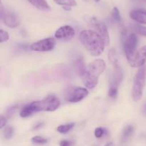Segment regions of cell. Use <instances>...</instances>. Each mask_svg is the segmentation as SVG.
Segmentation results:
<instances>
[{
    "instance_id": "1",
    "label": "cell",
    "mask_w": 146,
    "mask_h": 146,
    "mask_svg": "<svg viewBox=\"0 0 146 146\" xmlns=\"http://www.w3.org/2000/svg\"><path fill=\"white\" fill-rule=\"evenodd\" d=\"M81 44L93 56H98L104 51L105 42L96 31L83 30L79 34Z\"/></svg>"
},
{
    "instance_id": "2",
    "label": "cell",
    "mask_w": 146,
    "mask_h": 146,
    "mask_svg": "<svg viewBox=\"0 0 146 146\" xmlns=\"http://www.w3.org/2000/svg\"><path fill=\"white\" fill-rule=\"evenodd\" d=\"M106 69V64L101 59L94 60L88 64L86 72L81 76L83 83L88 89H93L97 85L98 77Z\"/></svg>"
},
{
    "instance_id": "3",
    "label": "cell",
    "mask_w": 146,
    "mask_h": 146,
    "mask_svg": "<svg viewBox=\"0 0 146 146\" xmlns=\"http://www.w3.org/2000/svg\"><path fill=\"white\" fill-rule=\"evenodd\" d=\"M145 67H140L134 77L133 85L132 89V98L135 102L139 101L143 96L145 84Z\"/></svg>"
},
{
    "instance_id": "4",
    "label": "cell",
    "mask_w": 146,
    "mask_h": 146,
    "mask_svg": "<svg viewBox=\"0 0 146 146\" xmlns=\"http://www.w3.org/2000/svg\"><path fill=\"white\" fill-rule=\"evenodd\" d=\"M36 113L41 111L53 112L59 107L61 102L54 94H50L40 101L33 102Z\"/></svg>"
},
{
    "instance_id": "5",
    "label": "cell",
    "mask_w": 146,
    "mask_h": 146,
    "mask_svg": "<svg viewBox=\"0 0 146 146\" xmlns=\"http://www.w3.org/2000/svg\"><path fill=\"white\" fill-rule=\"evenodd\" d=\"M138 38L135 33H131L128 34L123 42V50L125 54L129 64H131L136 53V48L138 46Z\"/></svg>"
},
{
    "instance_id": "6",
    "label": "cell",
    "mask_w": 146,
    "mask_h": 146,
    "mask_svg": "<svg viewBox=\"0 0 146 146\" xmlns=\"http://www.w3.org/2000/svg\"><path fill=\"white\" fill-rule=\"evenodd\" d=\"M87 89L82 87H73L68 89L66 93V100L69 102H78L88 96Z\"/></svg>"
},
{
    "instance_id": "7",
    "label": "cell",
    "mask_w": 146,
    "mask_h": 146,
    "mask_svg": "<svg viewBox=\"0 0 146 146\" xmlns=\"http://www.w3.org/2000/svg\"><path fill=\"white\" fill-rule=\"evenodd\" d=\"M1 17L4 24L10 28H16L20 25V19L14 12L4 10L2 6L1 7Z\"/></svg>"
},
{
    "instance_id": "8",
    "label": "cell",
    "mask_w": 146,
    "mask_h": 146,
    "mask_svg": "<svg viewBox=\"0 0 146 146\" xmlns=\"http://www.w3.org/2000/svg\"><path fill=\"white\" fill-rule=\"evenodd\" d=\"M55 45V40L52 37H48L33 43L31 45V49L36 52H49L53 50Z\"/></svg>"
},
{
    "instance_id": "9",
    "label": "cell",
    "mask_w": 146,
    "mask_h": 146,
    "mask_svg": "<svg viewBox=\"0 0 146 146\" xmlns=\"http://www.w3.org/2000/svg\"><path fill=\"white\" fill-rule=\"evenodd\" d=\"M91 22L93 27H94V29H96V32L101 36V38L103 39V40H104V42H105L106 45H109L110 36L108 31V29H107V27L106 26V24H104V22H102V21L97 19L95 17L91 19Z\"/></svg>"
},
{
    "instance_id": "10",
    "label": "cell",
    "mask_w": 146,
    "mask_h": 146,
    "mask_svg": "<svg viewBox=\"0 0 146 146\" xmlns=\"http://www.w3.org/2000/svg\"><path fill=\"white\" fill-rule=\"evenodd\" d=\"M75 30L71 26L64 25L56 31L55 37L58 40H70L75 36Z\"/></svg>"
},
{
    "instance_id": "11",
    "label": "cell",
    "mask_w": 146,
    "mask_h": 146,
    "mask_svg": "<svg viewBox=\"0 0 146 146\" xmlns=\"http://www.w3.org/2000/svg\"><path fill=\"white\" fill-rule=\"evenodd\" d=\"M146 62V45L136 52L130 65L133 67H141Z\"/></svg>"
},
{
    "instance_id": "12",
    "label": "cell",
    "mask_w": 146,
    "mask_h": 146,
    "mask_svg": "<svg viewBox=\"0 0 146 146\" xmlns=\"http://www.w3.org/2000/svg\"><path fill=\"white\" fill-rule=\"evenodd\" d=\"M130 17L135 21L146 24V9H138L132 10L130 13Z\"/></svg>"
},
{
    "instance_id": "13",
    "label": "cell",
    "mask_w": 146,
    "mask_h": 146,
    "mask_svg": "<svg viewBox=\"0 0 146 146\" xmlns=\"http://www.w3.org/2000/svg\"><path fill=\"white\" fill-rule=\"evenodd\" d=\"M134 134V127L132 125H127L124 128L121 136V143L125 144L131 140Z\"/></svg>"
},
{
    "instance_id": "14",
    "label": "cell",
    "mask_w": 146,
    "mask_h": 146,
    "mask_svg": "<svg viewBox=\"0 0 146 146\" xmlns=\"http://www.w3.org/2000/svg\"><path fill=\"white\" fill-rule=\"evenodd\" d=\"M28 1L36 8L40 10L45 11V10L50 9L49 5L46 0H28Z\"/></svg>"
},
{
    "instance_id": "15",
    "label": "cell",
    "mask_w": 146,
    "mask_h": 146,
    "mask_svg": "<svg viewBox=\"0 0 146 146\" xmlns=\"http://www.w3.org/2000/svg\"><path fill=\"white\" fill-rule=\"evenodd\" d=\"M108 60H109L110 62L112 64L113 67H118L119 64H118V56H117L116 51L115 49H111L108 52Z\"/></svg>"
},
{
    "instance_id": "16",
    "label": "cell",
    "mask_w": 146,
    "mask_h": 146,
    "mask_svg": "<svg viewBox=\"0 0 146 146\" xmlns=\"http://www.w3.org/2000/svg\"><path fill=\"white\" fill-rule=\"evenodd\" d=\"M74 126H75V123H74L61 125H59L57 127V131L60 133H62V134H65V133H67L70 130H72L74 127Z\"/></svg>"
},
{
    "instance_id": "17",
    "label": "cell",
    "mask_w": 146,
    "mask_h": 146,
    "mask_svg": "<svg viewBox=\"0 0 146 146\" xmlns=\"http://www.w3.org/2000/svg\"><path fill=\"white\" fill-rule=\"evenodd\" d=\"M54 1L56 4L62 6L63 7H76L77 5V2L76 0H54Z\"/></svg>"
},
{
    "instance_id": "18",
    "label": "cell",
    "mask_w": 146,
    "mask_h": 146,
    "mask_svg": "<svg viewBox=\"0 0 146 146\" xmlns=\"http://www.w3.org/2000/svg\"><path fill=\"white\" fill-rule=\"evenodd\" d=\"M14 128L12 126L7 125L4 127V130L3 131V135H4V138L7 140H9L14 135Z\"/></svg>"
},
{
    "instance_id": "19",
    "label": "cell",
    "mask_w": 146,
    "mask_h": 146,
    "mask_svg": "<svg viewBox=\"0 0 146 146\" xmlns=\"http://www.w3.org/2000/svg\"><path fill=\"white\" fill-rule=\"evenodd\" d=\"M133 27V28L135 33L146 37V27L141 25V24H134Z\"/></svg>"
},
{
    "instance_id": "20",
    "label": "cell",
    "mask_w": 146,
    "mask_h": 146,
    "mask_svg": "<svg viewBox=\"0 0 146 146\" xmlns=\"http://www.w3.org/2000/svg\"><path fill=\"white\" fill-rule=\"evenodd\" d=\"M31 142L33 143H35V144L43 145L46 144L48 142V140L46 138H45V137H42V136L36 135L31 138Z\"/></svg>"
},
{
    "instance_id": "21",
    "label": "cell",
    "mask_w": 146,
    "mask_h": 146,
    "mask_svg": "<svg viewBox=\"0 0 146 146\" xmlns=\"http://www.w3.org/2000/svg\"><path fill=\"white\" fill-rule=\"evenodd\" d=\"M111 14H112V17L114 20H115L116 22H121V14H120V11L118 10V9L117 7H114L112 10V12H111Z\"/></svg>"
},
{
    "instance_id": "22",
    "label": "cell",
    "mask_w": 146,
    "mask_h": 146,
    "mask_svg": "<svg viewBox=\"0 0 146 146\" xmlns=\"http://www.w3.org/2000/svg\"><path fill=\"white\" fill-rule=\"evenodd\" d=\"M106 132V129L99 127L95 129L94 135H95L96 137H97V138H101V137H103V136L105 135Z\"/></svg>"
},
{
    "instance_id": "23",
    "label": "cell",
    "mask_w": 146,
    "mask_h": 146,
    "mask_svg": "<svg viewBox=\"0 0 146 146\" xmlns=\"http://www.w3.org/2000/svg\"><path fill=\"white\" fill-rule=\"evenodd\" d=\"M9 39V35L7 33V31H4V30L1 29L0 30V40H1V42H4L8 41Z\"/></svg>"
},
{
    "instance_id": "24",
    "label": "cell",
    "mask_w": 146,
    "mask_h": 146,
    "mask_svg": "<svg viewBox=\"0 0 146 146\" xmlns=\"http://www.w3.org/2000/svg\"><path fill=\"white\" fill-rule=\"evenodd\" d=\"M118 87H110L109 90H108V96L111 98H114L117 96L118 94Z\"/></svg>"
},
{
    "instance_id": "25",
    "label": "cell",
    "mask_w": 146,
    "mask_h": 146,
    "mask_svg": "<svg viewBox=\"0 0 146 146\" xmlns=\"http://www.w3.org/2000/svg\"><path fill=\"white\" fill-rule=\"evenodd\" d=\"M7 118L3 117V116H1V120H0V128L3 129L4 127H5L6 126H7Z\"/></svg>"
},
{
    "instance_id": "26",
    "label": "cell",
    "mask_w": 146,
    "mask_h": 146,
    "mask_svg": "<svg viewBox=\"0 0 146 146\" xmlns=\"http://www.w3.org/2000/svg\"><path fill=\"white\" fill-rule=\"evenodd\" d=\"M71 142L67 140H63L60 142L59 146H71Z\"/></svg>"
},
{
    "instance_id": "27",
    "label": "cell",
    "mask_w": 146,
    "mask_h": 146,
    "mask_svg": "<svg viewBox=\"0 0 146 146\" xmlns=\"http://www.w3.org/2000/svg\"><path fill=\"white\" fill-rule=\"evenodd\" d=\"M16 109H17V107H11V108H10V109H9L8 113H7V114H8L9 115H11V114H12V113H14V111H15Z\"/></svg>"
},
{
    "instance_id": "28",
    "label": "cell",
    "mask_w": 146,
    "mask_h": 146,
    "mask_svg": "<svg viewBox=\"0 0 146 146\" xmlns=\"http://www.w3.org/2000/svg\"><path fill=\"white\" fill-rule=\"evenodd\" d=\"M42 125H43V123H38V124L35 125L34 127V130H37V129L40 128V127H41Z\"/></svg>"
},
{
    "instance_id": "29",
    "label": "cell",
    "mask_w": 146,
    "mask_h": 146,
    "mask_svg": "<svg viewBox=\"0 0 146 146\" xmlns=\"http://www.w3.org/2000/svg\"><path fill=\"white\" fill-rule=\"evenodd\" d=\"M104 146H114V143L113 142H109V143H106Z\"/></svg>"
},
{
    "instance_id": "30",
    "label": "cell",
    "mask_w": 146,
    "mask_h": 146,
    "mask_svg": "<svg viewBox=\"0 0 146 146\" xmlns=\"http://www.w3.org/2000/svg\"><path fill=\"white\" fill-rule=\"evenodd\" d=\"M95 1H99L100 0H95Z\"/></svg>"
}]
</instances>
